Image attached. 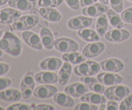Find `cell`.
I'll list each match as a JSON object with an SVG mask.
<instances>
[{
    "label": "cell",
    "mask_w": 132,
    "mask_h": 110,
    "mask_svg": "<svg viewBox=\"0 0 132 110\" xmlns=\"http://www.w3.org/2000/svg\"><path fill=\"white\" fill-rule=\"evenodd\" d=\"M9 0H0V6H3V5H5L6 3H8Z\"/></svg>",
    "instance_id": "7bdbcfd3"
},
{
    "label": "cell",
    "mask_w": 132,
    "mask_h": 110,
    "mask_svg": "<svg viewBox=\"0 0 132 110\" xmlns=\"http://www.w3.org/2000/svg\"><path fill=\"white\" fill-rule=\"evenodd\" d=\"M63 65L62 60L57 57H47L42 60L40 63V67L44 70L55 71L60 69Z\"/></svg>",
    "instance_id": "ffe728a7"
},
{
    "label": "cell",
    "mask_w": 132,
    "mask_h": 110,
    "mask_svg": "<svg viewBox=\"0 0 132 110\" xmlns=\"http://www.w3.org/2000/svg\"><path fill=\"white\" fill-rule=\"evenodd\" d=\"M120 110H130L132 109V95L126 96L125 99H122V102L119 105Z\"/></svg>",
    "instance_id": "836d02e7"
},
{
    "label": "cell",
    "mask_w": 132,
    "mask_h": 110,
    "mask_svg": "<svg viewBox=\"0 0 132 110\" xmlns=\"http://www.w3.org/2000/svg\"><path fill=\"white\" fill-rule=\"evenodd\" d=\"M39 13L45 20L51 22H58L62 19V15L55 7H40Z\"/></svg>",
    "instance_id": "d6986e66"
},
{
    "label": "cell",
    "mask_w": 132,
    "mask_h": 110,
    "mask_svg": "<svg viewBox=\"0 0 132 110\" xmlns=\"http://www.w3.org/2000/svg\"><path fill=\"white\" fill-rule=\"evenodd\" d=\"M22 12L13 7H6L0 10V24H12L22 17Z\"/></svg>",
    "instance_id": "9c48e42d"
},
{
    "label": "cell",
    "mask_w": 132,
    "mask_h": 110,
    "mask_svg": "<svg viewBox=\"0 0 132 110\" xmlns=\"http://www.w3.org/2000/svg\"><path fill=\"white\" fill-rule=\"evenodd\" d=\"M34 110H54L55 109V108L54 107L53 105L51 104H37L35 105L34 108H33Z\"/></svg>",
    "instance_id": "f35d334b"
},
{
    "label": "cell",
    "mask_w": 132,
    "mask_h": 110,
    "mask_svg": "<svg viewBox=\"0 0 132 110\" xmlns=\"http://www.w3.org/2000/svg\"><path fill=\"white\" fill-rule=\"evenodd\" d=\"M109 3L111 7L118 13L123 11V0H110Z\"/></svg>",
    "instance_id": "d590c367"
},
{
    "label": "cell",
    "mask_w": 132,
    "mask_h": 110,
    "mask_svg": "<svg viewBox=\"0 0 132 110\" xmlns=\"http://www.w3.org/2000/svg\"><path fill=\"white\" fill-rule=\"evenodd\" d=\"M12 80L7 77H0V91L8 88L12 84Z\"/></svg>",
    "instance_id": "8d00e7d4"
},
{
    "label": "cell",
    "mask_w": 132,
    "mask_h": 110,
    "mask_svg": "<svg viewBox=\"0 0 132 110\" xmlns=\"http://www.w3.org/2000/svg\"><path fill=\"white\" fill-rule=\"evenodd\" d=\"M130 93V89L126 85L116 84L108 86L104 92V95L107 99L115 101H122Z\"/></svg>",
    "instance_id": "277c9868"
},
{
    "label": "cell",
    "mask_w": 132,
    "mask_h": 110,
    "mask_svg": "<svg viewBox=\"0 0 132 110\" xmlns=\"http://www.w3.org/2000/svg\"><path fill=\"white\" fill-rule=\"evenodd\" d=\"M35 104H22V103H16L9 105L7 107V110H30L33 109Z\"/></svg>",
    "instance_id": "1f68e13d"
},
{
    "label": "cell",
    "mask_w": 132,
    "mask_h": 110,
    "mask_svg": "<svg viewBox=\"0 0 132 110\" xmlns=\"http://www.w3.org/2000/svg\"><path fill=\"white\" fill-rule=\"evenodd\" d=\"M121 17L124 22L132 24V7H128L126 10L122 11Z\"/></svg>",
    "instance_id": "e575fe53"
},
{
    "label": "cell",
    "mask_w": 132,
    "mask_h": 110,
    "mask_svg": "<svg viewBox=\"0 0 132 110\" xmlns=\"http://www.w3.org/2000/svg\"><path fill=\"white\" fill-rule=\"evenodd\" d=\"M88 87L84 83L77 82L72 84H69L66 86L64 89V93L67 95L74 97V98H80L86 93L88 92Z\"/></svg>",
    "instance_id": "e0dca14e"
},
{
    "label": "cell",
    "mask_w": 132,
    "mask_h": 110,
    "mask_svg": "<svg viewBox=\"0 0 132 110\" xmlns=\"http://www.w3.org/2000/svg\"><path fill=\"white\" fill-rule=\"evenodd\" d=\"M39 18L36 15H24L20 17L13 23H12L10 28L14 31H28L35 27L39 23Z\"/></svg>",
    "instance_id": "7a4b0ae2"
},
{
    "label": "cell",
    "mask_w": 132,
    "mask_h": 110,
    "mask_svg": "<svg viewBox=\"0 0 132 110\" xmlns=\"http://www.w3.org/2000/svg\"><path fill=\"white\" fill-rule=\"evenodd\" d=\"M108 18L107 16L105 14H102L97 17V22H96V32L97 34L100 36V37L104 36L106 33L107 28H108Z\"/></svg>",
    "instance_id": "f1b7e54d"
},
{
    "label": "cell",
    "mask_w": 132,
    "mask_h": 110,
    "mask_svg": "<svg viewBox=\"0 0 132 110\" xmlns=\"http://www.w3.org/2000/svg\"><path fill=\"white\" fill-rule=\"evenodd\" d=\"M78 36L87 42H93L100 41V36L97 34V32L89 28H84L78 31Z\"/></svg>",
    "instance_id": "d4e9b609"
},
{
    "label": "cell",
    "mask_w": 132,
    "mask_h": 110,
    "mask_svg": "<svg viewBox=\"0 0 132 110\" xmlns=\"http://www.w3.org/2000/svg\"><path fill=\"white\" fill-rule=\"evenodd\" d=\"M36 82L40 84H53L59 82V75L53 71H41L35 75Z\"/></svg>",
    "instance_id": "2e32d148"
},
{
    "label": "cell",
    "mask_w": 132,
    "mask_h": 110,
    "mask_svg": "<svg viewBox=\"0 0 132 110\" xmlns=\"http://www.w3.org/2000/svg\"><path fill=\"white\" fill-rule=\"evenodd\" d=\"M130 36V33L128 30L123 29V28H115L105 34L104 37L106 41L113 43L123 42L128 40Z\"/></svg>",
    "instance_id": "52a82bcc"
},
{
    "label": "cell",
    "mask_w": 132,
    "mask_h": 110,
    "mask_svg": "<svg viewBox=\"0 0 132 110\" xmlns=\"http://www.w3.org/2000/svg\"><path fill=\"white\" fill-rule=\"evenodd\" d=\"M108 7L106 4H103L101 3H96L88 7H84L82 10V13L87 17H99L102 14L106 13L108 11Z\"/></svg>",
    "instance_id": "9a60e30c"
},
{
    "label": "cell",
    "mask_w": 132,
    "mask_h": 110,
    "mask_svg": "<svg viewBox=\"0 0 132 110\" xmlns=\"http://www.w3.org/2000/svg\"><path fill=\"white\" fill-rule=\"evenodd\" d=\"M101 69L106 72L117 73L121 72L125 68V65L121 60L117 58H110L102 60L100 64Z\"/></svg>",
    "instance_id": "5bb4252c"
},
{
    "label": "cell",
    "mask_w": 132,
    "mask_h": 110,
    "mask_svg": "<svg viewBox=\"0 0 132 110\" xmlns=\"http://www.w3.org/2000/svg\"><path fill=\"white\" fill-rule=\"evenodd\" d=\"M7 4L20 11H29L32 9V3L30 0H9Z\"/></svg>",
    "instance_id": "f546056e"
},
{
    "label": "cell",
    "mask_w": 132,
    "mask_h": 110,
    "mask_svg": "<svg viewBox=\"0 0 132 110\" xmlns=\"http://www.w3.org/2000/svg\"><path fill=\"white\" fill-rule=\"evenodd\" d=\"M62 59L64 61H67L70 64L78 65L85 61L87 58L82 54H81V53H78L77 51H73V52L64 53V55L62 56Z\"/></svg>",
    "instance_id": "4316f807"
},
{
    "label": "cell",
    "mask_w": 132,
    "mask_h": 110,
    "mask_svg": "<svg viewBox=\"0 0 132 110\" xmlns=\"http://www.w3.org/2000/svg\"><path fill=\"white\" fill-rule=\"evenodd\" d=\"M40 36L43 46L47 50H52L55 46V39L51 30L47 27H43L40 29Z\"/></svg>",
    "instance_id": "603a6c76"
},
{
    "label": "cell",
    "mask_w": 132,
    "mask_h": 110,
    "mask_svg": "<svg viewBox=\"0 0 132 110\" xmlns=\"http://www.w3.org/2000/svg\"><path fill=\"white\" fill-rule=\"evenodd\" d=\"M0 49L13 57H18L22 51V44L21 40L11 32H4L0 38Z\"/></svg>",
    "instance_id": "6da1fadb"
},
{
    "label": "cell",
    "mask_w": 132,
    "mask_h": 110,
    "mask_svg": "<svg viewBox=\"0 0 132 110\" xmlns=\"http://www.w3.org/2000/svg\"><path fill=\"white\" fill-rule=\"evenodd\" d=\"M10 70V66L7 63L0 62V76L7 74Z\"/></svg>",
    "instance_id": "ab89813d"
},
{
    "label": "cell",
    "mask_w": 132,
    "mask_h": 110,
    "mask_svg": "<svg viewBox=\"0 0 132 110\" xmlns=\"http://www.w3.org/2000/svg\"><path fill=\"white\" fill-rule=\"evenodd\" d=\"M80 81L88 87L90 90L98 93H104L106 88L105 85L102 84L97 78L93 76H81Z\"/></svg>",
    "instance_id": "ac0fdd59"
},
{
    "label": "cell",
    "mask_w": 132,
    "mask_h": 110,
    "mask_svg": "<svg viewBox=\"0 0 132 110\" xmlns=\"http://www.w3.org/2000/svg\"><path fill=\"white\" fill-rule=\"evenodd\" d=\"M3 109H6V108H4L3 107H2V106H0V110H3Z\"/></svg>",
    "instance_id": "7dc6e473"
},
{
    "label": "cell",
    "mask_w": 132,
    "mask_h": 110,
    "mask_svg": "<svg viewBox=\"0 0 132 110\" xmlns=\"http://www.w3.org/2000/svg\"><path fill=\"white\" fill-rule=\"evenodd\" d=\"M75 110H97L99 109V107L97 104H93L90 103H87V102H82L77 104L74 107Z\"/></svg>",
    "instance_id": "d6a6232c"
},
{
    "label": "cell",
    "mask_w": 132,
    "mask_h": 110,
    "mask_svg": "<svg viewBox=\"0 0 132 110\" xmlns=\"http://www.w3.org/2000/svg\"><path fill=\"white\" fill-rule=\"evenodd\" d=\"M22 98V95L21 90L11 88L5 89L0 91V100L7 101V102H16L18 101Z\"/></svg>",
    "instance_id": "44dd1931"
},
{
    "label": "cell",
    "mask_w": 132,
    "mask_h": 110,
    "mask_svg": "<svg viewBox=\"0 0 132 110\" xmlns=\"http://www.w3.org/2000/svg\"><path fill=\"white\" fill-rule=\"evenodd\" d=\"M106 16L111 27H113L114 28L124 27V22L121 17L118 14V13L114 11L112 9H108V11L106 12Z\"/></svg>",
    "instance_id": "83f0119b"
},
{
    "label": "cell",
    "mask_w": 132,
    "mask_h": 110,
    "mask_svg": "<svg viewBox=\"0 0 132 110\" xmlns=\"http://www.w3.org/2000/svg\"><path fill=\"white\" fill-rule=\"evenodd\" d=\"M128 1H130V2H132V0H128Z\"/></svg>",
    "instance_id": "c3c4849f"
},
{
    "label": "cell",
    "mask_w": 132,
    "mask_h": 110,
    "mask_svg": "<svg viewBox=\"0 0 132 110\" xmlns=\"http://www.w3.org/2000/svg\"><path fill=\"white\" fill-rule=\"evenodd\" d=\"M72 72V66L71 64L65 61L63 63L62 66L60 69L59 71V83L60 85L64 86L66 84L68 83V81L69 80L70 75H71Z\"/></svg>",
    "instance_id": "484cf974"
},
{
    "label": "cell",
    "mask_w": 132,
    "mask_h": 110,
    "mask_svg": "<svg viewBox=\"0 0 132 110\" xmlns=\"http://www.w3.org/2000/svg\"><path fill=\"white\" fill-rule=\"evenodd\" d=\"M3 35V30H1L0 29V38L2 37V36Z\"/></svg>",
    "instance_id": "f6af8a7d"
},
{
    "label": "cell",
    "mask_w": 132,
    "mask_h": 110,
    "mask_svg": "<svg viewBox=\"0 0 132 110\" xmlns=\"http://www.w3.org/2000/svg\"><path fill=\"white\" fill-rule=\"evenodd\" d=\"M66 4L74 11H78L80 9V0H64Z\"/></svg>",
    "instance_id": "74e56055"
},
{
    "label": "cell",
    "mask_w": 132,
    "mask_h": 110,
    "mask_svg": "<svg viewBox=\"0 0 132 110\" xmlns=\"http://www.w3.org/2000/svg\"><path fill=\"white\" fill-rule=\"evenodd\" d=\"M106 109H107V110H117V109H119V106L117 103V101L110 100L109 102H107Z\"/></svg>",
    "instance_id": "60d3db41"
},
{
    "label": "cell",
    "mask_w": 132,
    "mask_h": 110,
    "mask_svg": "<svg viewBox=\"0 0 132 110\" xmlns=\"http://www.w3.org/2000/svg\"><path fill=\"white\" fill-rule=\"evenodd\" d=\"M97 79L105 86H112L123 82V77L112 72H102L97 75Z\"/></svg>",
    "instance_id": "30bf717a"
},
{
    "label": "cell",
    "mask_w": 132,
    "mask_h": 110,
    "mask_svg": "<svg viewBox=\"0 0 132 110\" xmlns=\"http://www.w3.org/2000/svg\"><path fill=\"white\" fill-rule=\"evenodd\" d=\"M98 0H80V7H84L96 3Z\"/></svg>",
    "instance_id": "b9f144b4"
},
{
    "label": "cell",
    "mask_w": 132,
    "mask_h": 110,
    "mask_svg": "<svg viewBox=\"0 0 132 110\" xmlns=\"http://www.w3.org/2000/svg\"><path fill=\"white\" fill-rule=\"evenodd\" d=\"M93 24V19L89 17L85 16H77L70 18L68 22L67 26L71 30H80L84 28H88Z\"/></svg>",
    "instance_id": "7c38bea8"
},
{
    "label": "cell",
    "mask_w": 132,
    "mask_h": 110,
    "mask_svg": "<svg viewBox=\"0 0 132 110\" xmlns=\"http://www.w3.org/2000/svg\"><path fill=\"white\" fill-rule=\"evenodd\" d=\"M64 0H38L37 4L40 7H56L63 3Z\"/></svg>",
    "instance_id": "4dcf8cb0"
},
{
    "label": "cell",
    "mask_w": 132,
    "mask_h": 110,
    "mask_svg": "<svg viewBox=\"0 0 132 110\" xmlns=\"http://www.w3.org/2000/svg\"><path fill=\"white\" fill-rule=\"evenodd\" d=\"M56 51L61 53H68L77 51L78 50V44L77 42L71 38L60 37L55 41V46Z\"/></svg>",
    "instance_id": "8992f818"
},
{
    "label": "cell",
    "mask_w": 132,
    "mask_h": 110,
    "mask_svg": "<svg viewBox=\"0 0 132 110\" xmlns=\"http://www.w3.org/2000/svg\"><path fill=\"white\" fill-rule=\"evenodd\" d=\"M105 44L98 42H91L84 47L82 51V54L84 55L86 58L93 59L95 57H97L102 53L105 51Z\"/></svg>",
    "instance_id": "ba28073f"
},
{
    "label": "cell",
    "mask_w": 132,
    "mask_h": 110,
    "mask_svg": "<svg viewBox=\"0 0 132 110\" xmlns=\"http://www.w3.org/2000/svg\"><path fill=\"white\" fill-rule=\"evenodd\" d=\"M35 86L36 80L34 73L32 71H27L23 75L20 84V90L24 99H29L33 95Z\"/></svg>",
    "instance_id": "5b68a950"
},
{
    "label": "cell",
    "mask_w": 132,
    "mask_h": 110,
    "mask_svg": "<svg viewBox=\"0 0 132 110\" xmlns=\"http://www.w3.org/2000/svg\"><path fill=\"white\" fill-rule=\"evenodd\" d=\"M3 51L1 50V49H0V57H2V56H3Z\"/></svg>",
    "instance_id": "bcb514c9"
},
{
    "label": "cell",
    "mask_w": 132,
    "mask_h": 110,
    "mask_svg": "<svg viewBox=\"0 0 132 110\" xmlns=\"http://www.w3.org/2000/svg\"><path fill=\"white\" fill-rule=\"evenodd\" d=\"M109 1L110 0H99V2H100L101 3H103V4H106V5L108 4Z\"/></svg>",
    "instance_id": "ee69618b"
},
{
    "label": "cell",
    "mask_w": 132,
    "mask_h": 110,
    "mask_svg": "<svg viewBox=\"0 0 132 110\" xmlns=\"http://www.w3.org/2000/svg\"><path fill=\"white\" fill-rule=\"evenodd\" d=\"M58 93V88L51 84H42L35 88L33 95L40 99H46L54 97Z\"/></svg>",
    "instance_id": "4fadbf2b"
},
{
    "label": "cell",
    "mask_w": 132,
    "mask_h": 110,
    "mask_svg": "<svg viewBox=\"0 0 132 110\" xmlns=\"http://www.w3.org/2000/svg\"><path fill=\"white\" fill-rule=\"evenodd\" d=\"M101 70L100 64L93 60L84 61L81 64H78L74 68V74L78 76H93L98 74Z\"/></svg>",
    "instance_id": "3957f363"
},
{
    "label": "cell",
    "mask_w": 132,
    "mask_h": 110,
    "mask_svg": "<svg viewBox=\"0 0 132 110\" xmlns=\"http://www.w3.org/2000/svg\"><path fill=\"white\" fill-rule=\"evenodd\" d=\"M22 38L28 46L35 49V50L40 51L44 47L42 42H41L40 36L35 32L30 31H23L22 33Z\"/></svg>",
    "instance_id": "8fae6325"
},
{
    "label": "cell",
    "mask_w": 132,
    "mask_h": 110,
    "mask_svg": "<svg viewBox=\"0 0 132 110\" xmlns=\"http://www.w3.org/2000/svg\"><path fill=\"white\" fill-rule=\"evenodd\" d=\"M55 103L60 107L64 108H73L75 104L72 96L67 95L66 93H56L53 97Z\"/></svg>",
    "instance_id": "7402d4cb"
},
{
    "label": "cell",
    "mask_w": 132,
    "mask_h": 110,
    "mask_svg": "<svg viewBox=\"0 0 132 110\" xmlns=\"http://www.w3.org/2000/svg\"><path fill=\"white\" fill-rule=\"evenodd\" d=\"M106 98L105 95H102V93H86L85 95L80 97L81 102H87V103L93 104H102L106 103Z\"/></svg>",
    "instance_id": "cb8c5ba5"
}]
</instances>
